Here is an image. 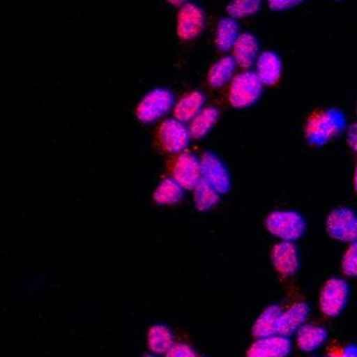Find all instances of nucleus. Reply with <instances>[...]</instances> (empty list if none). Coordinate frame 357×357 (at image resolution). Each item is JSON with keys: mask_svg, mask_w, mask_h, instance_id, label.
I'll return each instance as SVG.
<instances>
[{"mask_svg": "<svg viewBox=\"0 0 357 357\" xmlns=\"http://www.w3.org/2000/svg\"><path fill=\"white\" fill-rule=\"evenodd\" d=\"M167 357H197L195 353L185 344H177L169 351Z\"/></svg>", "mask_w": 357, "mask_h": 357, "instance_id": "nucleus-27", "label": "nucleus"}, {"mask_svg": "<svg viewBox=\"0 0 357 357\" xmlns=\"http://www.w3.org/2000/svg\"><path fill=\"white\" fill-rule=\"evenodd\" d=\"M145 357H155V356H153V355H146V356Z\"/></svg>", "mask_w": 357, "mask_h": 357, "instance_id": "nucleus-32", "label": "nucleus"}, {"mask_svg": "<svg viewBox=\"0 0 357 357\" xmlns=\"http://www.w3.org/2000/svg\"><path fill=\"white\" fill-rule=\"evenodd\" d=\"M205 97L199 91H192V93L185 95V97L179 100L175 107V116L177 121H189L195 119L204 107Z\"/></svg>", "mask_w": 357, "mask_h": 357, "instance_id": "nucleus-18", "label": "nucleus"}, {"mask_svg": "<svg viewBox=\"0 0 357 357\" xmlns=\"http://www.w3.org/2000/svg\"><path fill=\"white\" fill-rule=\"evenodd\" d=\"M173 178L187 190L195 189L202 181L201 161L189 153H181L173 167Z\"/></svg>", "mask_w": 357, "mask_h": 357, "instance_id": "nucleus-8", "label": "nucleus"}, {"mask_svg": "<svg viewBox=\"0 0 357 357\" xmlns=\"http://www.w3.org/2000/svg\"><path fill=\"white\" fill-rule=\"evenodd\" d=\"M354 188H355V190L357 191V165H356V169H355V175H354Z\"/></svg>", "mask_w": 357, "mask_h": 357, "instance_id": "nucleus-31", "label": "nucleus"}, {"mask_svg": "<svg viewBox=\"0 0 357 357\" xmlns=\"http://www.w3.org/2000/svg\"><path fill=\"white\" fill-rule=\"evenodd\" d=\"M234 59L237 65L248 69L259 59V42L255 36L249 33H241L235 43Z\"/></svg>", "mask_w": 357, "mask_h": 357, "instance_id": "nucleus-15", "label": "nucleus"}, {"mask_svg": "<svg viewBox=\"0 0 357 357\" xmlns=\"http://www.w3.org/2000/svg\"><path fill=\"white\" fill-rule=\"evenodd\" d=\"M262 91L263 84L257 73L251 71L239 73L231 84V105L237 109L251 107L260 99Z\"/></svg>", "mask_w": 357, "mask_h": 357, "instance_id": "nucleus-3", "label": "nucleus"}, {"mask_svg": "<svg viewBox=\"0 0 357 357\" xmlns=\"http://www.w3.org/2000/svg\"><path fill=\"white\" fill-rule=\"evenodd\" d=\"M149 344L155 353L169 352L173 348V337L167 327L162 325L153 326L149 334Z\"/></svg>", "mask_w": 357, "mask_h": 357, "instance_id": "nucleus-24", "label": "nucleus"}, {"mask_svg": "<svg viewBox=\"0 0 357 357\" xmlns=\"http://www.w3.org/2000/svg\"><path fill=\"white\" fill-rule=\"evenodd\" d=\"M344 127L346 121L338 109L320 112L312 115L307 123V139L310 142V144L321 146L339 135Z\"/></svg>", "mask_w": 357, "mask_h": 357, "instance_id": "nucleus-1", "label": "nucleus"}, {"mask_svg": "<svg viewBox=\"0 0 357 357\" xmlns=\"http://www.w3.org/2000/svg\"><path fill=\"white\" fill-rule=\"evenodd\" d=\"M190 132L181 121L167 119L159 129V139L165 151L169 153H179L188 146Z\"/></svg>", "mask_w": 357, "mask_h": 357, "instance_id": "nucleus-9", "label": "nucleus"}, {"mask_svg": "<svg viewBox=\"0 0 357 357\" xmlns=\"http://www.w3.org/2000/svg\"><path fill=\"white\" fill-rule=\"evenodd\" d=\"M282 71V63L274 52H264L257 61V75L263 85L273 86L278 83Z\"/></svg>", "mask_w": 357, "mask_h": 357, "instance_id": "nucleus-14", "label": "nucleus"}, {"mask_svg": "<svg viewBox=\"0 0 357 357\" xmlns=\"http://www.w3.org/2000/svg\"><path fill=\"white\" fill-rule=\"evenodd\" d=\"M268 3L269 8H271V9L281 11V10H287L295 7V6L301 3V1H295V0H271Z\"/></svg>", "mask_w": 357, "mask_h": 357, "instance_id": "nucleus-28", "label": "nucleus"}, {"mask_svg": "<svg viewBox=\"0 0 357 357\" xmlns=\"http://www.w3.org/2000/svg\"><path fill=\"white\" fill-rule=\"evenodd\" d=\"M328 357H357V347L349 346L346 347L344 350L337 354L330 355Z\"/></svg>", "mask_w": 357, "mask_h": 357, "instance_id": "nucleus-30", "label": "nucleus"}, {"mask_svg": "<svg viewBox=\"0 0 357 357\" xmlns=\"http://www.w3.org/2000/svg\"><path fill=\"white\" fill-rule=\"evenodd\" d=\"M281 313H282V309L277 305L267 307L253 325V336L257 339H261L278 335L279 319Z\"/></svg>", "mask_w": 357, "mask_h": 357, "instance_id": "nucleus-16", "label": "nucleus"}, {"mask_svg": "<svg viewBox=\"0 0 357 357\" xmlns=\"http://www.w3.org/2000/svg\"><path fill=\"white\" fill-rule=\"evenodd\" d=\"M309 317V307L306 303H296L290 308L282 311L279 319L278 335L290 337L296 334L305 324Z\"/></svg>", "mask_w": 357, "mask_h": 357, "instance_id": "nucleus-13", "label": "nucleus"}, {"mask_svg": "<svg viewBox=\"0 0 357 357\" xmlns=\"http://www.w3.org/2000/svg\"><path fill=\"white\" fill-rule=\"evenodd\" d=\"M275 268L283 277H292L299 268L298 250L294 243L281 241L271 251Z\"/></svg>", "mask_w": 357, "mask_h": 357, "instance_id": "nucleus-12", "label": "nucleus"}, {"mask_svg": "<svg viewBox=\"0 0 357 357\" xmlns=\"http://www.w3.org/2000/svg\"><path fill=\"white\" fill-rule=\"evenodd\" d=\"M342 271L349 277H357V241L353 243L342 259Z\"/></svg>", "mask_w": 357, "mask_h": 357, "instance_id": "nucleus-26", "label": "nucleus"}, {"mask_svg": "<svg viewBox=\"0 0 357 357\" xmlns=\"http://www.w3.org/2000/svg\"><path fill=\"white\" fill-rule=\"evenodd\" d=\"M219 111L215 107H206L193 119L191 123L190 132L193 139H202L205 135H208L209 131L216 125L219 119Z\"/></svg>", "mask_w": 357, "mask_h": 357, "instance_id": "nucleus-20", "label": "nucleus"}, {"mask_svg": "<svg viewBox=\"0 0 357 357\" xmlns=\"http://www.w3.org/2000/svg\"><path fill=\"white\" fill-rule=\"evenodd\" d=\"M204 28V13L199 6L187 3L178 14L177 33L183 40H191L202 33Z\"/></svg>", "mask_w": 357, "mask_h": 357, "instance_id": "nucleus-10", "label": "nucleus"}, {"mask_svg": "<svg viewBox=\"0 0 357 357\" xmlns=\"http://www.w3.org/2000/svg\"><path fill=\"white\" fill-rule=\"evenodd\" d=\"M239 26L233 19H222L217 27L216 45L220 51H230L234 47L239 35Z\"/></svg>", "mask_w": 357, "mask_h": 357, "instance_id": "nucleus-21", "label": "nucleus"}, {"mask_svg": "<svg viewBox=\"0 0 357 357\" xmlns=\"http://www.w3.org/2000/svg\"><path fill=\"white\" fill-rule=\"evenodd\" d=\"M220 193L213 189L204 179L195 189V206L199 211H206L216 206L220 201Z\"/></svg>", "mask_w": 357, "mask_h": 357, "instance_id": "nucleus-23", "label": "nucleus"}, {"mask_svg": "<svg viewBox=\"0 0 357 357\" xmlns=\"http://www.w3.org/2000/svg\"><path fill=\"white\" fill-rule=\"evenodd\" d=\"M174 103V96L165 89H153L147 93L137 109V116L142 123H149L162 117Z\"/></svg>", "mask_w": 357, "mask_h": 357, "instance_id": "nucleus-4", "label": "nucleus"}, {"mask_svg": "<svg viewBox=\"0 0 357 357\" xmlns=\"http://www.w3.org/2000/svg\"><path fill=\"white\" fill-rule=\"evenodd\" d=\"M350 288L344 279L332 278L325 283L321 292V310L327 317L339 316L348 304Z\"/></svg>", "mask_w": 357, "mask_h": 357, "instance_id": "nucleus-5", "label": "nucleus"}, {"mask_svg": "<svg viewBox=\"0 0 357 357\" xmlns=\"http://www.w3.org/2000/svg\"><path fill=\"white\" fill-rule=\"evenodd\" d=\"M327 232L331 237L344 243L357 241V215L350 208L333 211L327 218Z\"/></svg>", "mask_w": 357, "mask_h": 357, "instance_id": "nucleus-6", "label": "nucleus"}, {"mask_svg": "<svg viewBox=\"0 0 357 357\" xmlns=\"http://www.w3.org/2000/svg\"><path fill=\"white\" fill-rule=\"evenodd\" d=\"M262 7V3L259 0H237L227 6V13L234 19L250 17L258 13Z\"/></svg>", "mask_w": 357, "mask_h": 357, "instance_id": "nucleus-25", "label": "nucleus"}, {"mask_svg": "<svg viewBox=\"0 0 357 357\" xmlns=\"http://www.w3.org/2000/svg\"><path fill=\"white\" fill-rule=\"evenodd\" d=\"M266 227L271 234L282 241L294 243L306 232V222L298 213L293 211H276L266 219Z\"/></svg>", "mask_w": 357, "mask_h": 357, "instance_id": "nucleus-2", "label": "nucleus"}, {"mask_svg": "<svg viewBox=\"0 0 357 357\" xmlns=\"http://www.w3.org/2000/svg\"><path fill=\"white\" fill-rule=\"evenodd\" d=\"M326 339V330L319 325L305 324L296 333L297 346L304 352L318 350L324 344Z\"/></svg>", "mask_w": 357, "mask_h": 357, "instance_id": "nucleus-17", "label": "nucleus"}, {"mask_svg": "<svg viewBox=\"0 0 357 357\" xmlns=\"http://www.w3.org/2000/svg\"><path fill=\"white\" fill-rule=\"evenodd\" d=\"M203 179L219 193H227L231 188V177L225 163L215 153H205L201 159Z\"/></svg>", "mask_w": 357, "mask_h": 357, "instance_id": "nucleus-7", "label": "nucleus"}, {"mask_svg": "<svg viewBox=\"0 0 357 357\" xmlns=\"http://www.w3.org/2000/svg\"><path fill=\"white\" fill-rule=\"evenodd\" d=\"M237 63L234 57L225 56L209 70L208 83L213 87H221L232 79Z\"/></svg>", "mask_w": 357, "mask_h": 357, "instance_id": "nucleus-19", "label": "nucleus"}, {"mask_svg": "<svg viewBox=\"0 0 357 357\" xmlns=\"http://www.w3.org/2000/svg\"><path fill=\"white\" fill-rule=\"evenodd\" d=\"M292 351L289 337L275 335L267 338L257 339L247 352V357H287Z\"/></svg>", "mask_w": 357, "mask_h": 357, "instance_id": "nucleus-11", "label": "nucleus"}, {"mask_svg": "<svg viewBox=\"0 0 357 357\" xmlns=\"http://www.w3.org/2000/svg\"><path fill=\"white\" fill-rule=\"evenodd\" d=\"M348 143L351 149L357 153V123H353L349 129Z\"/></svg>", "mask_w": 357, "mask_h": 357, "instance_id": "nucleus-29", "label": "nucleus"}, {"mask_svg": "<svg viewBox=\"0 0 357 357\" xmlns=\"http://www.w3.org/2000/svg\"><path fill=\"white\" fill-rule=\"evenodd\" d=\"M183 197V188L174 178H165L153 192V199L158 204L178 203Z\"/></svg>", "mask_w": 357, "mask_h": 357, "instance_id": "nucleus-22", "label": "nucleus"}]
</instances>
